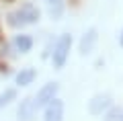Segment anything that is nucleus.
I'll return each instance as SVG.
<instances>
[{
	"mask_svg": "<svg viewBox=\"0 0 123 121\" xmlns=\"http://www.w3.org/2000/svg\"><path fill=\"white\" fill-rule=\"evenodd\" d=\"M37 19H39V10L35 6H31V4H25L18 10H14V13L8 14V25L10 27H25V25L35 23Z\"/></svg>",
	"mask_w": 123,
	"mask_h": 121,
	"instance_id": "1",
	"label": "nucleus"
},
{
	"mask_svg": "<svg viewBox=\"0 0 123 121\" xmlns=\"http://www.w3.org/2000/svg\"><path fill=\"white\" fill-rule=\"evenodd\" d=\"M70 45H72V37L70 35H62L60 41L55 43V49H53V66L55 68H64L68 53H70Z\"/></svg>",
	"mask_w": 123,
	"mask_h": 121,
	"instance_id": "2",
	"label": "nucleus"
},
{
	"mask_svg": "<svg viewBox=\"0 0 123 121\" xmlns=\"http://www.w3.org/2000/svg\"><path fill=\"white\" fill-rule=\"evenodd\" d=\"M55 95H57V84H55V82L45 84V86L41 88L39 92H37V96H35V105H37V109H39V107H45L47 103H51V101L55 99Z\"/></svg>",
	"mask_w": 123,
	"mask_h": 121,
	"instance_id": "3",
	"label": "nucleus"
},
{
	"mask_svg": "<svg viewBox=\"0 0 123 121\" xmlns=\"http://www.w3.org/2000/svg\"><path fill=\"white\" fill-rule=\"evenodd\" d=\"M62 117H64V103L60 99H53L51 103L45 105L43 121H62Z\"/></svg>",
	"mask_w": 123,
	"mask_h": 121,
	"instance_id": "4",
	"label": "nucleus"
},
{
	"mask_svg": "<svg viewBox=\"0 0 123 121\" xmlns=\"http://www.w3.org/2000/svg\"><path fill=\"white\" fill-rule=\"evenodd\" d=\"M37 113V105H35V99H25L21 103V109H18V119L23 121H31Z\"/></svg>",
	"mask_w": 123,
	"mask_h": 121,
	"instance_id": "5",
	"label": "nucleus"
},
{
	"mask_svg": "<svg viewBox=\"0 0 123 121\" xmlns=\"http://www.w3.org/2000/svg\"><path fill=\"white\" fill-rule=\"evenodd\" d=\"M97 29H90L88 33H84L82 41H80V53L82 56H86V53L92 51V47H94V43H97Z\"/></svg>",
	"mask_w": 123,
	"mask_h": 121,
	"instance_id": "6",
	"label": "nucleus"
},
{
	"mask_svg": "<svg viewBox=\"0 0 123 121\" xmlns=\"http://www.w3.org/2000/svg\"><path fill=\"white\" fill-rule=\"evenodd\" d=\"M111 105V99L107 95H98L94 96V99L90 101V113L92 115H98V113H103V109H107Z\"/></svg>",
	"mask_w": 123,
	"mask_h": 121,
	"instance_id": "7",
	"label": "nucleus"
},
{
	"mask_svg": "<svg viewBox=\"0 0 123 121\" xmlns=\"http://www.w3.org/2000/svg\"><path fill=\"white\" fill-rule=\"evenodd\" d=\"M14 47H17L21 53L31 51V47H33V39H31L29 35H17V37H14Z\"/></svg>",
	"mask_w": 123,
	"mask_h": 121,
	"instance_id": "8",
	"label": "nucleus"
},
{
	"mask_svg": "<svg viewBox=\"0 0 123 121\" xmlns=\"http://www.w3.org/2000/svg\"><path fill=\"white\" fill-rule=\"evenodd\" d=\"M33 78H35V70H33V68L21 70V72L17 74V84H21V86H27V84L33 82Z\"/></svg>",
	"mask_w": 123,
	"mask_h": 121,
	"instance_id": "9",
	"label": "nucleus"
},
{
	"mask_svg": "<svg viewBox=\"0 0 123 121\" xmlns=\"http://www.w3.org/2000/svg\"><path fill=\"white\" fill-rule=\"evenodd\" d=\"M105 121H123V111L121 109H111V111L107 113Z\"/></svg>",
	"mask_w": 123,
	"mask_h": 121,
	"instance_id": "10",
	"label": "nucleus"
},
{
	"mask_svg": "<svg viewBox=\"0 0 123 121\" xmlns=\"http://www.w3.org/2000/svg\"><path fill=\"white\" fill-rule=\"evenodd\" d=\"M10 99H14V90H6V92H4V95L0 96V103L4 105V103H8V101H10Z\"/></svg>",
	"mask_w": 123,
	"mask_h": 121,
	"instance_id": "11",
	"label": "nucleus"
},
{
	"mask_svg": "<svg viewBox=\"0 0 123 121\" xmlns=\"http://www.w3.org/2000/svg\"><path fill=\"white\" fill-rule=\"evenodd\" d=\"M121 45H123V33H121Z\"/></svg>",
	"mask_w": 123,
	"mask_h": 121,
	"instance_id": "12",
	"label": "nucleus"
},
{
	"mask_svg": "<svg viewBox=\"0 0 123 121\" xmlns=\"http://www.w3.org/2000/svg\"><path fill=\"white\" fill-rule=\"evenodd\" d=\"M49 2H57V0H49Z\"/></svg>",
	"mask_w": 123,
	"mask_h": 121,
	"instance_id": "13",
	"label": "nucleus"
},
{
	"mask_svg": "<svg viewBox=\"0 0 123 121\" xmlns=\"http://www.w3.org/2000/svg\"><path fill=\"white\" fill-rule=\"evenodd\" d=\"M0 105H2V103H0Z\"/></svg>",
	"mask_w": 123,
	"mask_h": 121,
	"instance_id": "14",
	"label": "nucleus"
}]
</instances>
